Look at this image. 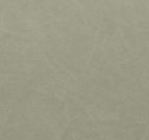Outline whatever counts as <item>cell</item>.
<instances>
[]
</instances>
